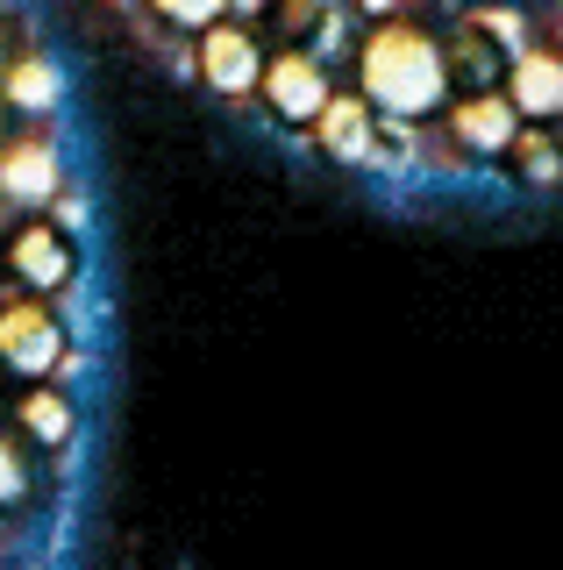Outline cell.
<instances>
[{
    "instance_id": "8992f818",
    "label": "cell",
    "mask_w": 563,
    "mask_h": 570,
    "mask_svg": "<svg viewBox=\"0 0 563 570\" xmlns=\"http://www.w3.org/2000/svg\"><path fill=\"white\" fill-rule=\"evenodd\" d=\"M257 71H264V43H257L250 22H215V29H200V79L215 86V94H228V100L257 94Z\"/></svg>"
},
{
    "instance_id": "7a4b0ae2",
    "label": "cell",
    "mask_w": 563,
    "mask_h": 570,
    "mask_svg": "<svg viewBox=\"0 0 563 570\" xmlns=\"http://www.w3.org/2000/svg\"><path fill=\"white\" fill-rule=\"evenodd\" d=\"M58 364H65V321L50 314L37 293L8 299V307H0V371H14V379H50Z\"/></svg>"
},
{
    "instance_id": "2e32d148",
    "label": "cell",
    "mask_w": 563,
    "mask_h": 570,
    "mask_svg": "<svg viewBox=\"0 0 563 570\" xmlns=\"http://www.w3.org/2000/svg\"><path fill=\"white\" fill-rule=\"evenodd\" d=\"M278 8V0H228V14H250V22H257V14H271Z\"/></svg>"
},
{
    "instance_id": "9a60e30c",
    "label": "cell",
    "mask_w": 563,
    "mask_h": 570,
    "mask_svg": "<svg viewBox=\"0 0 563 570\" xmlns=\"http://www.w3.org/2000/svg\"><path fill=\"white\" fill-rule=\"evenodd\" d=\"M349 8H357V14H378V22H393L399 0H349Z\"/></svg>"
},
{
    "instance_id": "4fadbf2b",
    "label": "cell",
    "mask_w": 563,
    "mask_h": 570,
    "mask_svg": "<svg viewBox=\"0 0 563 570\" xmlns=\"http://www.w3.org/2000/svg\"><path fill=\"white\" fill-rule=\"evenodd\" d=\"M150 8L165 14L171 29H192V36L215 29V22H228V0H150Z\"/></svg>"
},
{
    "instance_id": "277c9868",
    "label": "cell",
    "mask_w": 563,
    "mask_h": 570,
    "mask_svg": "<svg viewBox=\"0 0 563 570\" xmlns=\"http://www.w3.org/2000/svg\"><path fill=\"white\" fill-rule=\"evenodd\" d=\"M8 272L22 278L37 299H50V293H65V285H72L79 249H72V236H65L58 222H22L8 236Z\"/></svg>"
},
{
    "instance_id": "30bf717a",
    "label": "cell",
    "mask_w": 563,
    "mask_h": 570,
    "mask_svg": "<svg viewBox=\"0 0 563 570\" xmlns=\"http://www.w3.org/2000/svg\"><path fill=\"white\" fill-rule=\"evenodd\" d=\"M14 414H22V428L43 442V450H65V442L79 435V406L65 400V392H50V385H29L22 400H14Z\"/></svg>"
},
{
    "instance_id": "7c38bea8",
    "label": "cell",
    "mask_w": 563,
    "mask_h": 570,
    "mask_svg": "<svg viewBox=\"0 0 563 570\" xmlns=\"http://www.w3.org/2000/svg\"><path fill=\"white\" fill-rule=\"evenodd\" d=\"M506 150L521 157V178H535V186H556V142H550V129H521Z\"/></svg>"
},
{
    "instance_id": "3957f363",
    "label": "cell",
    "mask_w": 563,
    "mask_h": 570,
    "mask_svg": "<svg viewBox=\"0 0 563 570\" xmlns=\"http://www.w3.org/2000/svg\"><path fill=\"white\" fill-rule=\"evenodd\" d=\"M257 94L271 107L278 121H293V129H314V115L328 107V71L314 50H264V71H257Z\"/></svg>"
},
{
    "instance_id": "ba28073f",
    "label": "cell",
    "mask_w": 563,
    "mask_h": 570,
    "mask_svg": "<svg viewBox=\"0 0 563 570\" xmlns=\"http://www.w3.org/2000/svg\"><path fill=\"white\" fill-rule=\"evenodd\" d=\"M450 136L464 142V150H478V157H500L506 142L521 136V115L506 107V94H492V86H478V94H464L450 107Z\"/></svg>"
},
{
    "instance_id": "9c48e42d",
    "label": "cell",
    "mask_w": 563,
    "mask_h": 570,
    "mask_svg": "<svg viewBox=\"0 0 563 570\" xmlns=\"http://www.w3.org/2000/svg\"><path fill=\"white\" fill-rule=\"evenodd\" d=\"M314 136H322V150L343 157V165H372L378 157V115L357 94H328V107L314 115Z\"/></svg>"
},
{
    "instance_id": "52a82bcc",
    "label": "cell",
    "mask_w": 563,
    "mask_h": 570,
    "mask_svg": "<svg viewBox=\"0 0 563 570\" xmlns=\"http://www.w3.org/2000/svg\"><path fill=\"white\" fill-rule=\"evenodd\" d=\"M506 107L521 115V129H527V121L550 129V115L563 107V65H556V50L521 43L514 58H506Z\"/></svg>"
},
{
    "instance_id": "e0dca14e",
    "label": "cell",
    "mask_w": 563,
    "mask_h": 570,
    "mask_svg": "<svg viewBox=\"0 0 563 570\" xmlns=\"http://www.w3.org/2000/svg\"><path fill=\"white\" fill-rule=\"evenodd\" d=\"M0 228H8V200H0Z\"/></svg>"
},
{
    "instance_id": "8fae6325",
    "label": "cell",
    "mask_w": 563,
    "mask_h": 570,
    "mask_svg": "<svg viewBox=\"0 0 563 570\" xmlns=\"http://www.w3.org/2000/svg\"><path fill=\"white\" fill-rule=\"evenodd\" d=\"M0 94H8V107H22V115H50V107H58V65L50 58H14Z\"/></svg>"
},
{
    "instance_id": "5b68a950",
    "label": "cell",
    "mask_w": 563,
    "mask_h": 570,
    "mask_svg": "<svg viewBox=\"0 0 563 570\" xmlns=\"http://www.w3.org/2000/svg\"><path fill=\"white\" fill-rule=\"evenodd\" d=\"M58 193H65V171H58V142H50L43 129L14 136L8 150H0V200L8 207L37 214V207L58 200Z\"/></svg>"
},
{
    "instance_id": "5bb4252c",
    "label": "cell",
    "mask_w": 563,
    "mask_h": 570,
    "mask_svg": "<svg viewBox=\"0 0 563 570\" xmlns=\"http://www.w3.org/2000/svg\"><path fill=\"white\" fill-rule=\"evenodd\" d=\"M22 492H29V463H22V450H14L8 435H0V507L22 499Z\"/></svg>"
},
{
    "instance_id": "6da1fadb",
    "label": "cell",
    "mask_w": 563,
    "mask_h": 570,
    "mask_svg": "<svg viewBox=\"0 0 563 570\" xmlns=\"http://www.w3.org/2000/svg\"><path fill=\"white\" fill-rule=\"evenodd\" d=\"M357 79H364V107L378 121H421L450 100V50L414 22H385L364 36L357 50Z\"/></svg>"
}]
</instances>
